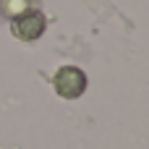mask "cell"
Returning a JSON list of instances; mask_svg holds the SVG:
<instances>
[{"instance_id": "cell-1", "label": "cell", "mask_w": 149, "mask_h": 149, "mask_svg": "<svg viewBox=\"0 0 149 149\" xmlns=\"http://www.w3.org/2000/svg\"><path fill=\"white\" fill-rule=\"evenodd\" d=\"M52 86H55V92H58L60 97L76 100V97H81L84 89H86V76H84V71L76 68V65H63V68H58V73L52 76Z\"/></svg>"}, {"instance_id": "cell-2", "label": "cell", "mask_w": 149, "mask_h": 149, "mask_svg": "<svg viewBox=\"0 0 149 149\" xmlns=\"http://www.w3.org/2000/svg\"><path fill=\"white\" fill-rule=\"evenodd\" d=\"M13 34L24 42H34L45 34V16L39 10H24L18 16H13V24H10Z\"/></svg>"}]
</instances>
